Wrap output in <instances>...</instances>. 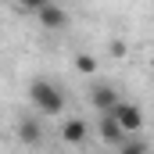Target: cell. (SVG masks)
I'll list each match as a JSON object with an SVG mask.
<instances>
[{
    "label": "cell",
    "instance_id": "6da1fadb",
    "mask_svg": "<svg viewBox=\"0 0 154 154\" xmlns=\"http://www.w3.org/2000/svg\"><path fill=\"white\" fill-rule=\"evenodd\" d=\"M29 100H32V108L39 115H61L65 111V93L50 79H32L29 82Z\"/></svg>",
    "mask_w": 154,
    "mask_h": 154
},
{
    "label": "cell",
    "instance_id": "7a4b0ae2",
    "mask_svg": "<svg viewBox=\"0 0 154 154\" xmlns=\"http://www.w3.org/2000/svg\"><path fill=\"white\" fill-rule=\"evenodd\" d=\"M111 115H115V122L122 125V133H140V129H143V111H140L136 104H129V100H118Z\"/></svg>",
    "mask_w": 154,
    "mask_h": 154
},
{
    "label": "cell",
    "instance_id": "3957f363",
    "mask_svg": "<svg viewBox=\"0 0 154 154\" xmlns=\"http://www.w3.org/2000/svg\"><path fill=\"white\" fill-rule=\"evenodd\" d=\"M36 18H39V25H43V29H50V32H61V29L68 25V11H65L61 4H54V0H50L47 7H39Z\"/></svg>",
    "mask_w": 154,
    "mask_h": 154
},
{
    "label": "cell",
    "instance_id": "277c9868",
    "mask_svg": "<svg viewBox=\"0 0 154 154\" xmlns=\"http://www.w3.org/2000/svg\"><path fill=\"white\" fill-rule=\"evenodd\" d=\"M118 100H122V97H118V90H115V86H108V82H100V86H93V90H90V104H93L100 115L115 111Z\"/></svg>",
    "mask_w": 154,
    "mask_h": 154
},
{
    "label": "cell",
    "instance_id": "5b68a950",
    "mask_svg": "<svg viewBox=\"0 0 154 154\" xmlns=\"http://www.w3.org/2000/svg\"><path fill=\"white\" fill-rule=\"evenodd\" d=\"M86 136H90V125H86L82 118H65V122H61V140H65L68 147L86 143Z\"/></svg>",
    "mask_w": 154,
    "mask_h": 154
},
{
    "label": "cell",
    "instance_id": "8992f818",
    "mask_svg": "<svg viewBox=\"0 0 154 154\" xmlns=\"http://www.w3.org/2000/svg\"><path fill=\"white\" fill-rule=\"evenodd\" d=\"M97 136H100L108 147H118V143H122V136H125V133H122V125L115 122V115H111V111L97 118Z\"/></svg>",
    "mask_w": 154,
    "mask_h": 154
},
{
    "label": "cell",
    "instance_id": "52a82bcc",
    "mask_svg": "<svg viewBox=\"0 0 154 154\" xmlns=\"http://www.w3.org/2000/svg\"><path fill=\"white\" fill-rule=\"evenodd\" d=\"M18 140H22L25 147H39V143H43V125H39L36 118H22V122H18Z\"/></svg>",
    "mask_w": 154,
    "mask_h": 154
},
{
    "label": "cell",
    "instance_id": "ba28073f",
    "mask_svg": "<svg viewBox=\"0 0 154 154\" xmlns=\"http://www.w3.org/2000/svg\"><path fill=\"white\" fill-rule=\"evenodd\" d=\"M75 72L93 75V72H97V57H93V54H75Z\"/></svg>",
    "mask_w": 154,
    "mask_h": 154
},
{
    "label": "cell",
    "instance_id": "9c48e42d",
    "mask_svg": "<svg viewBox=\"0 0 154 154\" xmlns=\"http://www.w3.org/2000/svg\"><path fill=\"white\" fill-rule=\"evenodd\" d=\"M118 154H151L143 140H122L118 143Z\"/></svg>",
    "mask_w": 154,
    "mask_h": 154
},
{
    "label": "cell",
    "instance_id": "30bf717a",
    "mask_svg": "<svg viewBox=\"0 0 154 154\" xmlns=\"http://www.w3.org/2000/svg\"><path fill=\"white\" fill-rule=\"evenodd\" d=\"M14 4H18V7H22V11H29V14H36L39 7H47V4H50V0H14Z\"/></svg>",
    "mask_w": 154,
    "mask_h": 154
},
{
    "label": "cell",
    "instance_id": "8fae6325",
    "mask_svg": "<svg viewBox=\"0 0 154 154\" xmlns=\"http://www.w3.org/2000/svg\"><path fill=\"white\" fill-rule=\"evenodd\" d=\"M111 57H125V43L122 39H111Z\"/></svg>",
    "mask_w": 154,
    "mask_h": 154
},
{
    "label": "cell",
    "instance_id": "7c38bea8",
    "mask_svg": "<svg viewBox=\"0 0 154 154\" xmlns=\"http://www.w3.org/2000/svg\"><path fill=\"white\" fill-rule=\"evenodd\" d=\"M151 68H154V61H151Z\"/></svg>",
    "mask_w": 154,
    "mask_h": 154
}]
</instances>
